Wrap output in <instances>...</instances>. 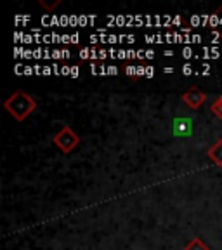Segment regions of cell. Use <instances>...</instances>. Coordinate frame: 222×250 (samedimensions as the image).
Returning a JSON list of instances; mask_svg holds the SVG:
<instances>
[{"label":"cell","instance_id":"cell-1","mask_svg":"<svg viewBox=\"0 0 222 250\" xmlns=\"http://www.w3.org/2000/svg\"><path fill=\"white\" fill-rule=\"evenodd\" d=\"M4 108L16 122H24L37 109V101L24 90H16L4 101Z\"/></svg>","mask_w":222,"mask_h":250},{"label":"cell","instance_id":"cell-2","mask_svg":"<svg viewBox=\"0 0 222 250\" xmlns=\"http://www.w3.org/2000/svg\"><path fill=\"white\" fill-rule=\"evenodd\" d=\"M54 146L61 149V153L70 155L78 145H80V136L71 129L70 125H62L61 130L54 136Z\"/></svg>","mask_w":222,"mask_h":250},{"label":"cell","instance_id":"cell-3","mask_svg":"<svg viewBox=\"0 0 222 250\" xmlns=\"http://www.w3.org/2000/svg\"><path fill=\"white\" fill-rule=\"evenodd\" d=\"M181 99H182V103L187 106V108L200 109L203 106V103L207 101V94L203 92L200 87L193 85V87H189L182 96H181Z\"/></svg>","mask_w":222,"mask_h":250},{"label":"cell","instance_id":"cell-4","mask_svg":"<svg viewBox=\"0 0 222 250\" xmlns=\"http://www.w3.org/2000/svg\"><path fill=\"white\" fill-rule=\"evenodd\" d=\"M207 156L217 167L222 168V139H217L210 148L207 149Z\"/></svg>","mask_w":222,"mask_h":250},{"label":"cell","instance_id":"cell-5","mask_svg":"<svg viewBox=\"0 0 222 250\" xmlns=\"http://www.w3.org/2000/svg\"><path fill=\"white\" fill-rule=\"evenodd\" d=\"M191 118H176L174 120V134L176 136H187L193 129Z\"/></svg>","mask_w":222,"mask_h":250},{"label":"cell","instance_id":"cell-6","mask_svg":"<svg viewBox=\"0 0 222 250\" xmlns=\"http://www.w3.org/2000/svg\"><path fill=\"white\" fill-rule=\"evenodd\" d=\"M182 250H210V247L203 242V238H200V236H195V238L189 240V242L184 245Z\"/></svg>","mask_w":222,"mask_h":250},{"label":"cell","instance_id":"cell-7","mask_svg":"<svg viewBox=\"0 0 222 250\" xmlns=\"http://www.w3.org/2000/svg\"><path fill=\"white\" fill-rule=\"evenodd\" d=\"M210 111L219 118V120H222V96H219V98L215 99L214 103H212V104H210Z\"/></svg>","mask_w":222,"mask_h":250},{"label":"cell","instance_id":"cell-8","mask_svg":"<svg viewBox=\"0 0 222 250\" xmlns=\"http://www.w3.org/2000/svg\"><path fill=\"white\" fill-rule=\"evenodd\" d=\"M61 4H62L61 0H54L52 4H47L45 0H39V5H40V7H42V9H45L47 12H52L56 7H59V5H61Z\"/></svg>","mask_w":222,"mask_h":250}]
</instances>
